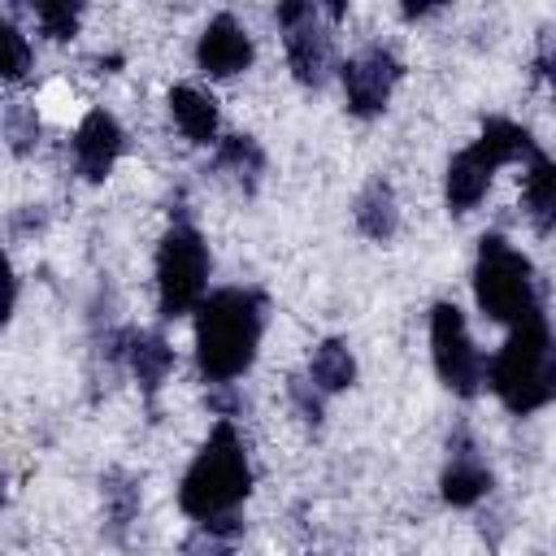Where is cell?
<instances>
[{
  "label": "cell",
  "mask_w": 556,
  "mask_h": 556,
  "mask_svg": "<svg viewBox=\"0 0 556 556\" xmlns=\"http://www.w3.org/2000/svg\"><path fill=\"white\" fill-rule=\"evenodd\" d=\"M486 378L508 413H534L556 400V343L539 313L513 326V334L486 365Z\"/></svg>",
  "instance_id": "3"
},
{
  "label": "cell",
  "mask_w": 556,
  "mask_h": 556,
  "mask_svg": "<svg viewBox=\"0 0 556 556\" xmlns=\"http://www.w3.org/2000/svg\"><path fill=\"white\" fill-rule=\"evenodd\" d=\"M317 4H278V26L287 35V61H291V74L295 83L304 87H321L330 78V65H334V52H330V35L326 26L317 22Z\"/></svg>",
  "instance_id": "8"
},
{
  "label": "cell",
  "mask_w": 556,
  "mask_h": 556,
  "mask_svg": "<svg viewBox=\"0 0 556 556\" xmlns=\"http://www.w3.org/2000/svg\"><path fill=\"white\" fill-rule=\"evenodd\" d=\"M473 295H478V308L491 321L521 326L526 317L539 313V304H534V269L504 235H482L478 261H473Z\"/></svg>",
  "instance_id": "5"
},
{
  "label": "cell",
  "mask_w": 556,
  "mask_h": 556,
  "mask_svg": "<svg viewBox=\"0 0 556 556\" xmlns=\"http://www.w3.org/2000/svg\"><path fill=\"white\" fill-rule=\"evenodd\" d=\"M100 495H104V530H109L113 543H122L126 530H130V521L139 517V486H135L130 473L109 469L100 478Z\"/></svg>",
  "instance_id": "17"
},
{
  "label": "cell",
  "mask_w": 556,
  "mask_h": 556,
  "mask_svg": "<svg viewBox=\"0 0 556 556\" xmlns=\"http://www.w3.org/2000/svg\"><path fill=\"white\" fill-rule=\"evenodd\" d=\"M308 378L321 395H334V391H348L356 382V356L343 339H321L308 356Z\"/></svg>",
  "instance_id": "16"
},
{
  "label": "cell",
  "mask_w": 556,
  "mask_h": 556,
  "mask_svg": "<svg viewBox=\"0 0 556 556\" xmlns=\"http://www.w3.org/2000/svg\"><path fill=\"white\" fill-rule=\"evenodd\" d=\"M208 287V248L195 226L174 222L156 248V308L161 317H182L204 304Z\"/></svg>",
  "instance_id": "6"
},
{
  "label": "cell",
  "mask_w": 556,
  "mask_h": 556,
  "mask_svg": "<svg viewBox=\"0 0 556 556\" xmlns=\"http://www.w3.org/2000/svg\"><path fill=\"white\" fill-rule=\"evenodd\" d=\"M526 217L534 222V230H556V161L547 156H534L530 169H526Z\"/></svg>",
  "instance_id": "18"
},
{
  "label": "cell",
  "mask_w": 556,
  "mask_h": 556,
  "mask_svg": "<svg viewBox=\"0 0 556 556\" xmlns=\"http://www.w3.org/2000/svg\"><path fill=\"white\" fill-rule=\"evenodd\" d=\"M4 135H9V148L22 156V152H30V143L39 139V117H35L26 104H9V109H4Z\"/></svg>",
  "instance_id": "21"
},
{
  "label": "cell",
  "mask_w": 556,
  "mask_h": 556,
  "mask_svg": "<svg viewBox=\"0 0 556 556\" xmlns=\"http://www.w3.org/2000/svg\"><path fill=\"white\" fill-rule=\"evenodd\" d=\"M400 74H404V65L395 61V52H391V48H382V43L361 48V52H356V56H348V61H343V70H339V78H343V96H348V109H352L356 117H378V113L387 109V100H391V91H395Z\"/></svg>",
  "instance_id": "9"
},
{
  "label": "cell",
  "mask_w": 556,
  "mask_h": 556,
  "mask_svg": "<svg viewBox=\"0 0 556 556\" xmlns=\"http://www.w3.org/2000/svg\"><path fill=\"white\" fill-rule=\"evenodd\" d=\"M430 356H434V374L443 378L447 391L456 395H473L482 382V356L465 330V317L456 304H434L430 308Z\"/></svg>",
  "instance_id": "7"
},
{
  "label": "cell",
  "mask_w": 556,
  "mask_h": 556,
  "mask_svg": "<svg viewBox=\"0 0 556 556\" xmlns=\"http://www.w3.org/2000/svg\"><path fill=\"white\" fill-rule=\"evenodd\" d=\"M78 17H83L78 4H35V22H39L43 35L56 39V43H65V39L78 30Z\"/></svg>",
  "instance_id": "20"
},
{
  "label": "cell",
  "mask_w": 556,
  "mask_h": 556,
  "mask_svg": "<svg viewBox=\"0 0 556 556\" xmlns=\"http://www.w3.org/2000/svg\"><path fill=\"white\" fill-rule=\"evenodd\" d=\"M0 35H4V78L17 83V78L30 70V43H26V35H22L13 22H4Z\"/></svg>",
  "instance_id": "22"
},
{
  "label": "cell",
  "mask_w": 556,
  "mask_h": 556,
  "mask_svg": "<svg viewBox=\"0 0 556 556\" xmlns=\"http://www.w3.org/2000/svg\"><path fill=\"white\" fill-rule=\"evenodd\" d=\"M521 156H526V161L539 156L530 130L517 126V122H508V117H491V122L482 126V135H478L465 152H456V156L447 161V178H443L447 208H452V213H469V208L486 195L495 169L508 165V161H521Z\"/></svg>",
  "instance_id": "4"
},
{
  "label": "cell",
  "mask_w": 556,
  "mask_h": 556,
  "mask_svg": "<svg viewBox=\"0 0 556 556\" xmlns=\"http://www.w3.org/2000/svg\"><path fill=\"white\" fill-rule=\"evenodd\" d=\"M113 343H117L126 369L139 378V387H143L148 395H156V387H161V382L169 378V369H174V348L165 343V334H156V330H122Z\"/></svg>",
  "instance_id": "13"
},
{
  "label": "cell",
  "mask_w": 556,
  "mask_h": 556,
  "mask_svg": "<svg viewBox=\"0 0 556 556\" xmlns=\"http://www.w3.org/2000/svg\"><path fill=\"white\" fill-rule=\"evenodd\" d=\"M195 65H200L208 78H235L239 70L252 65V35H248L230 13H217V17L200 30Z\"/></svg>",
  "instance_id": "11"
},
{
  "label": "cell",
  "mask_w": 556,
  "mask_h": 556,
  "mask_svg": "<svg viewBox=\"0 0 556 556\" xmlns=\"http://www.w3.org/2000/svg\"><path fill=\"white\" fill-rule=\"evenodd\" d=\"M352 217H356V230H361L365 239L387 243V239L395 235V226H400V204H395L391 182H382V178L365 182V191H361L356 204H352Z\"/></svg>",
  "instance_id": "14"
},
{
  "label": "cell",
  "mask_w": 556,
  "mask_h": 556,
  "mask_svg": "<svg viewBox=\"0 0 556 556\" xmlns=\"http://www.w3.org/2000/svg\"><path fill=\"white\" fill-rule=\"evenodd\" d=\"M122 148H126V135H122L117 117L104 109H91L74 130V165L87 182H104L109 169L117 165Z\"/></svg>",
  "instance_id": "10"
},
{
  "label": "cell",
  "mask_w": 556,
  "mask_h": 556,
  "mask_svg": "<svg viewBox=\"0 0 556 556\" xmlns=\"http://www.w3.org/2000/svg\"><path fill=\"white\" fill-rule=\"evenodd\" d=\"M261 330H265V300L256 291L222 287V291L204 295V304L195 308L200 378L213 387H230V378H239L256 361Z\"/></svg>",
  "instance_id": "1"
},
{
  "label": "cell",
  "mask_w": 556,
  "mask_h": 556,
  "mask_svg": "<svg viewBox=\"0 0 556 556\" xmlns=\"http://www.w3.org/2000/svg\"><path fill=\"white\" fill-rule=\"evenodd\" d=\"M447 465H443V478H439V491L452 508H473L486 491H491V469L486 460L478 456V447L469 443V434H456L447 443Z\"/></svg>",
  "instance_id": "12"
},
{
  "label": "cell",
  "mask_w": 556,
  "mask_h": 556,
  "mask_svg": "<svg viewBox=\"0 0 556 556\" xmlns=\"http://www.w3.org/2000/svg\"><path fill=\"white\" fill-rule=\"evenodd\" d=\"M248 491H252V469H248L243 439L235 434L230 421H217L208 443L182 473L178 504L195 521H217V517H235V508L248 500Z\"/></svg>",
  "instance_id": "2"
},
{
  "label": "cell",
  "mask_w": 556,
  "mask_h": 556,
  "mask_svg": "<svg viewBox=\"0 0 556 556\" xmlns=\"http://www.w3.org/2000/svg\"><path fill=\"white\" fill-rule=\"evenodd\" d=\"M287 391H291V404L300 408V417L317 426V421H321V400H326V395L313 387V378H308V374H291Z\"/></svg>",
  "instance_id": "23"
},
{
  "label": "cell",
  "mask_w": 556,
  "mask_h": 556,
  "mask_svg": "<svg viewBox=\"0 0 556 556\" xmlns=\"http://www.w3.org/2000/svg\"><path fill=\"white\" fill-rule=\"evenodd\" d=\"M213 165H217L222 174H230L243 191H252L256 178H261V169H265V152H261V143H256L252 135H226V139L217 143Z\"/></svg>",
  "instance_id": "19"
},
{
  "label": "cell",
  "mask_w": 556,
  "mask_h": 556,
  "mask_svg": "<svg viewBox=\"0 0 556 556\" xmlns=\"http://www.w3.org/2000/svg\"><path fill=\"white\" fill-rule=\"evenodd\" d=\"M534 70H539V74H543V78L552 83V91H556V39H552V35H547V39L539 43V56H534Z\"/></svg>",
  "instance_id": "24"
},
{
  "label": "cell",
  "mask_w": 556,
  "mask_h": 556,
  "mask_svg": "<svg viewBox=\"0 0 556 556\" xmlns=\"http://www.w3.org/2000/svg\"><path fill=\"white\" fill-rule=\"evenodd\" d=\"M169 113H174V126L191 139V143H213L217 139V104L213 96H204L200 87H174L169 91Z\"/></svg>",
  "instance_id": "15"
}]
</instances>
